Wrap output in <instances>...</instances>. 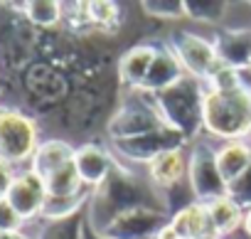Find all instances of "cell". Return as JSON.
<instances>
[{"label":"cell","mask_w":251,"mask_h":239,"mask_svg":"<svg viewBox=\"0 0 251 239\" xmlns=\"http://www.w3.org/2000/svg\"><path fill=\"white\" fill-rule=\"evenodd\" d=\"M74 163H76V170H79V178L84 185H99L106 173H108V160L106 156L94 148V146H84L74 153Z\"/></svg>","instance_id":"cell-10"},{"label":"cell","mask_w":251,"mask_h":239,"mask_svg":"<svg viewBox=\"0 0 251 239\" xmlns=\"http://www.w3.org/2000/svg\"><path fill=\"white\" fill-rule=\"evenodd\" d=\"M177 57L180 62L197 77H204L209 79L219 67H222V57L219 52L214 50V45H207L204 40L200 37H192V35H182L177 40Z\"/></svg>","instance_id":"cell-4"},{"label":"cell","mask_w":251,"mask_h":239,"mask_svg":"<svg viewBox=\"0 0 251 239\" xmlns=\"http://www.w3.org/2000/svg\"><path fill=\"white\" fill-rule=\"evenodd\" d=\"M37 126L32 118L18 111H0V158L20 163L37 151Z\"/></svg>","instance_id":"cell-2"},{"label":"cell","mask_w":251,"mask_h":239,"mask_svg":"<svg viewBox=\"0 0 251 239\" xmlns=\"http://www.w3.org/2000/svg\"><path fill=\"white\" fill-rule=\"evenodd\" d=\"M86 15L101 25V27H111L118 18V8L113 3H86Z\"/></svg>","instance_id":"cell-16"},{"label":"cell","mask_w":251,"mask_h":239,"mask_svg":"<svg viewBox=\"0 0 251 239\" xmlns=\"http://www.w3.org/2000/svg\"><path fill=\"white\" fill-rule=\"evenodd\" d=\"M192 185H195L197 195L207 197L209 202L217 197H226V192H229L226 183L222 180V175L217 170L214 156H197L192 160Z\"/></svg>","instance_id":"cell-6"},{"label":"cell","mask_w":251,"mask_h":239,"mask_svg":"<svg viewBox=\"0 0 251 239\" xmlns=\"http://www.w3.org/2000/svg\"><path fill=\"white\" fill-rule=\"evenodd\" d=\"M204 126L222 138H239L251 131V91L246 86L236 89H214L202 99Z\"/></svg>","instance_id":"cell-1"},{"label":"cell","mask_w":251,"mask_h":239,"mask_svg":"<svg viewBox=\"0 0 251 239\" xmlns=\"http://www.w3.org/2000/svg\"><path fill=\"white\" fill-rule=\"evenodd\" d=\"M13 180H15V175H13L10 163L0 158V200H5V195H8V190H10Z\"/></svg>","instance_id":"cell-18"},{"label":"cell","mask_w":251,"mask_h":239,"mask_svg":"<svg viewBox=\"0 0 251 239\" xmlns=\"http://www.w3.org/2000/svg\"><path fill=\"white\" fill-rule=\"evenodd\" d=\"M155 54L158 52L151 50V47H136V50H131L128 54H126V59L121 62L123 79H128L131 84H136L141 89L143 81H146V77H148V72H151V64H153Z\"/></svg>","instance_id":"cell-14"},{"label":"cell","mask_w":251,"mask_h":239,"mask_svg":"<svg viewBox=\"0 0 251 239\" xmlns=\"http://www.w3.org/2000/svg\"><path fill=\"white\" fill-rule=\"evenodd\" d=\"M20 217L18 212L10 207L8 200H0V234H13L18 227H20Z\"/></svg>","instance_id":"cell-17"},{"label":"cell","mask_w":251,"mask_h":239,"mask_svg":"<svg viewBox=\"0 0 251 239\" xmlns=\"http://www.w3.org/2000/svg\"><path fill=\"white\" fill-rule=\"evenodd\" d=\"M45 187H47V197H74L81 192L84 183L79 178V170H76V163L69 160L67 165H62L59 170H54L47 180H45Z\"/></svg>","instance_id":"cell-13"},{"label":"cell","mask_w":251,"mask_h":239,"mask_svg":"<svg viewBox=\"0 0 251 239\" xmlns=\"http://www.w3.org/2000/svg\"><path fill=\"white\" fill-rule=\"evenodd\" d=\"M244 227H246V232L251 234V207H249V212L244 214Z\"/></svg>","instance_id":"cell-19"},{"label":"cell","mask_w":251,"mask_h":239,"mask_svg":"<svg viewBox=\"0 0 251 239\" xmlns=\"http://www.w3.org/2000/svg\"><path fill=\"white\" fill-rule=\"evenodd\" d=\"M207 217H209V224H212V229L217 232V237H219V234H226V232H231V229H236V224L244 222L241 205H236L229 195L207 202Z\"/></svg>","instance_id":"cell-9"},{"label":"cell","mask_w":251,"mask_h":239,"mask_svg":"<svg viewBox=\"0 0 251 239\" xmlns=\"http://www.w3.org/2000/svg\"><path fill=\"white\" fill-rule=\"evenodd\" d=\"M25 15L35 23V25H54L62 15V5L52 3V0H32V3H25Z\"/></svg>","instance_id":"cell-15"},{"label":"cell","mask_w":251,"mask_h":239,"mask_svg":"<svg viewBox=\"0 0 251 239\" xmlns=\"http://www.w3.org/2000/svg\"><path fill=\"white\" fill-rule=\"evenodd\" d=\"M5 200L10 202V207L18 212L20 219H32L37 212L45 210V202H47V187L45 183L30 170V173H23V175H15Z\"/></svg>","instance_id":"cell-3"},{"label":"cell","mask_w":251,"mask_h":239,"mask_svg":"<svg viewBox=\"0 0 251 239\" xmlns=\"http://www.w3.org/2000/svg\"><path fill=\"white\" fill-rule=\"evenodd\" d=\"M74 153L76 151H72L64 141H47L32 156V173L45 183L54 170H59L62 165H67L69 160H74Z\"/></svg>","instance_id":"cell-8"},{"label":"cell","mask_w":251,"mask_h":239,"mask_svg":"<svg viewBox=\"0 0 251 239\" xmlns=\"http://www.w3.org/2000/svg\"><path fill=\"white\" fill-rule=\"evenodd\" d=\"M170 227L175 229L177 239H217V232L212 229L207 217V205L202 202L180 210L170 222Z\"/></svg>","instance_id":"cell-5"},{"label":"cell","mask_w":251,"mask_h":239,"mask_svg":"<svg viewBox=\"0 0 251 239\" xmlns=\"http://www.w3.org/2000/svg\"><path fill=\"white\" fill-rule=\"evenodd\" d=\"M185 175V158L180 151H163L160 156L151 158V178L163 185V187H170L175 185L180 178Z\"/></svg>","instance_id":"cell-11"},{"label":"cell","mask_w":251,"mask_h":239,"mask_svg":"<svg viewBox=\"0 0 251 239\" xmlns=\"http://www.w3.org/2000/svg\"><path fill=\"white\" fill-rule=\"evenodd\" d=\"M177 79H180V64H177V59L170 57V54H165V52H158L141 89H170V86L177 84Z\"/></svg>","instance_id":"cell-12"},{"label":"cell","mask_w":251,"mask_h":239,"mask_svg":"<svg viewBox=\"0 0 251 239\" xmlns=\"http://www.w3.org/2000/svg\"><path fill=\"white\" fill-rule=\"evenodd\" d=\"M214 163H217V170H219L222 180L229 187L231 183H236L251 168V148L244 141H231L222 151L214 153Z\"/></svg>","instance_id":"cell-7"}]
</instances>
